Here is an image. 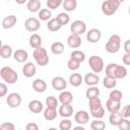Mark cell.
I'll return each mask as SVG.
<instances>
[{"mask_svg":"<svg viewBox=\"0 0 130 130\" xmlns=\"http://www.w3.org/2000/svg\"><path fill=\"white\" fill-rule=\"evenodd\" d=\"M0 75L2 79L8 84H13L18 79V75L16 71H14L11 67H8V66H4L0 69Z\"/></svg>","mask_w":130,"mask_h":130,"instance_id":"obj_1","label":"cell"},{"mask_svg":"<svg viewBox=\"0 0 130 130\" xmlns=\"http://www.w3.org/2000/svg\"><path fill=\"white\" fill-rule=\"evenodd\" d=\"M120 2L118 0H106L102 3V11L105 15H113L120 6Z\"/></svg>","mask_w":130,"mask_h":130,"instance_id":"obj_2","label":"cell"},{"mask_svg":"<svg viewBox=\"0 0 130 130\" xmlns=\"http://www.w3.org/2000/svg\"><path fill=\"white\" fill-rule=\"evenodd\" d=\"M32 56H34L36 62L38 63V65H40V66H46L49 63V57H48L47 51H46V49H44L42 47L35 49Z\"/></svg>","mask_w":130,"mask_h":130,"instance_id":"obj_3","label":"cell"},{"mask_svg":"<svg viewBox=\"0 0 130 130\" xmlns=\"http://www.w3.org/2000/svg\"><path fill=\"white\" fill-rule=\"evenodd\" d=\"M121 47V39L118 35H112L106 44V51L109 53H117Z\"/></svg>","mask_w":130,"mask_h":130,"instance_id":"obj_4","label":"cell"},{"mask_svg":"<svg viewBox=\"0 0 130 130\" xmlns=\"http://www.w3.org/2000/svg\"><path fill=\"white\" fill-rule=\"evenodd\" d=\"M88 64L94 73H100L104 69V60L100 56H91L88 59Z\"/></svg>","mask_w":130,"mask_h":130,"instance_id":"obj_5","label":"cell"},{"mask_svg":"<svg viewBox=\"0 0 130 130\" xmlns=\"http://www.w3.org/2000/svg\"><path fill=\"white\" fill-rule=\"evenodd\" d=\"M70 30L72 34L80 36L86 31V24L83 20H80V19L74 20L70 25Z\"/></svg>","mask_w":130,"mask_h":130,"instance_id":"obj_6","label":"cell"},{"mask_svg":"<svg viewBox=\"0 0 130 130\" xmlns=\"http://www.w3.org/2000/svg\"><path fill=\"white\" fill-rule=\"evenodd\" d=\"M41 26V23H40V20L36 17H28L25 21H24V27L27 31H30V32H34V31H37Z\"/></svg>","mask_w":130,"mask_h":130,"instance_id":"obj_7","label":"cell"},{"mask_svg":"<svg viewBox=\"0 0 130 130\" xmlns=\"http://www.w3.org/2000/svg\"><path fill=\"white\" fill-rule=\"evenodd\" d=\"M6 103L10 108H17L21 104V96L17 92H11L6 99Z\"/></svg>","mask_w":130,"mask_h":130,"instance_id":"obj_8","label":"cell"},{"mask_svg":"<svg viewBox=\"0 0 130 130\" xmlns=\"http://www.w3.org/2000/svg\"><path fill=\"white\" fill-rule=\"evenodd\" d=\"M101 37H102V32L98 28H91L86 32V40L91 44L98 43L101 40Z\"/></svg>","mask_w":130,"mask_h":130,"instance_id":"obj_9","label":"cell"},{"mask_svg":"<svg viewBox=\"0 0 130 130\" xmlns=\"http://www.w3.org/2000/svg\"><path fill=\"white\" fill-rule=\"evenodd\" d=\"M52 86L56 90H63L67 86L66 80L61 76H56L52 79Z\"/></svg>","mask_w":130,"mask_h":130,"instance_id":"obj_10","label":"cell"},{"mask_svg":"<svg viewBox=\"0 0 130 130\" xmlns=\"http://www.w3.org/2000/svg\"><path fill=\"white\" fill-rule=\"evenodd\" d=\"M37 72L36 65L32 62H27L22 67V73L25 77H32Z\"/></svg>","mask_w":130,"mask_h":130,"instance_id":"obj_11","label":"cell"},{"mask_svg":"<svg viewBox=\"0 0 130 130\" xmlns=\"http://www.w3.org/2000/svg\"><path fill=\"white\" fill-rule=\"evenodd\" d=\"M74 119H75V122L82 125V124H86L88 121H89V114L84 111V110H81V111H78L75 116H74Z\"/></svg>","mask_w":130,"mask_h":130,"instance_id":"obj_12","label":"cell"},{"mask_svg":"<svg viewBox=\"0 0 130 130\" xmlns=\"http://www.w3.org/2000/svg\"><path fill=\"white\" fill-rule=\"evenodd\" d=\"M73 114V107L71 104H62L59 108V115L63 118H68Z\"/></svg>","mask_w":130,"mask_h":130,"instance_id":"obj_13","label":"cell"},{"mask_svg":"<svg viewBox=\"0 0 130 130\" xmlns=\"http://www.w3.org/2000/svg\"><path fill=\"white\" fill-rule=\"evenodd\" d=\"M17 22V18L15 15L11 14V15H8V16H5L3 19H2V26L3 28L5 29H8V28H11L13 27Z\"/></svg>","mask_w":130,"mask_h":130,"instance_id":"obj_14","label":"cell"},{"mask_svg":"<svg viewBox=\"0 0 130 130\" xmlns=\"http://www.w3.org/2000/svg\"><path fill=\"white\" fill-rule=\"evenodd\" d=\"M67 44L70 48L76 49L81 45V38L79 35H75V34H71L68 39H67Z\"/></svg>","mask_w":130,"mask_h":130,"instance_id":"obj_15","label":"cell"},{"mask_svg":"<svg viewBox=\"0 0 130 130\" xmlns=\"http://www.w3.org/2000/svg\"><path fill=\"white\" fill-rule=\"evenodd\" d=\"M106 107L110 113L119 112V110L121 109V102L120 101H114V100L109 98V100L106 103Z\"/></svg>","mask_w":130,"mask_h":130,"instance_id":"obj_16","label":"cell"},{"mask_svg":"<svg viewBox=\"0 0 130 130\" xmlns=\"http://www.w3.org/2000/svg\"><path fill=\"white\" fill-rule=\"evenodd\" d=\"M43 108H44V106H43L42 102L39 101V100H32V101H30L29 104H28V110H29L31 113H34V114H39V113H41V112L43 111Z\"/></svg>","mask_w":130,"mask_h":130,"instance_id":"obj_17","label":"cell"},{"mask_svg":"<svg viewBox=\"0 0 130 130\" xmlns=\"http://www.w3.org/2000/svg\"><path fill=\"white\" fill-rule=\"evenodd\" d=\"M32 88L37 92H44L47 89V83H46V81L44 79L37 78L32 82Z\"/></svg>","mask_w":130,"mask_h":130,"instance_id":"obj_18","label":"cell"},{"mask_svg":"<svg viewBox=\"0 0 130 130\" xmlns=\"http://www.w3.org/2000/svg\"><path fill=\"white\" fill-rule=\"evenodd\" d=\"M100 81V77L93 72V73H87L84 76V82L88 85V86H93L96 85Z\"/></svg>","mask_w":130,"mask_h":130,"instance_id":"obj_19","label":"cell"},{"mask_svg":"<svg viewBox=\"0 0 130 130\" xmlns=\"http://www.w3.org/2000/svg\"><path fill=\"white\" fill-rule=\"evenodd\" d=\"M14 59L15 61H17L18 63H23L27 60L28 58V54L25 50H22V49H18L14 52Z\"/></svg>","mask_w":130,"mask_h":130,"instance_id":"obj_20","label":"cell"},{"mask_svg":"<svg viewBox=\"0 0 130 130\" xmlns=\"http://www.w3.org/2000/svg\"><path fill=\"white\" fill-rule=\"evenodd\" d=\"M61 26H62V24H61V22L58 20L57 17L50 19V20L48 21V23H47V27H48V29L51 30V31H58V30L61 28Z\"/></svg>","mask_w":130,"mask_h":130,"instance_id":"obj_21","label":"cell"},{"mask_svg":"<svg viewBox=\"0 0 130 130\" xmlns=\"http://www.w3.org/2000/svg\"><path fill=\"white\" fill-rule=\"evenodd\" d=\"M42 38L38 35V34H32L30 37H29V46L34 49H37L39 47L42 46Z\"/></svg>","mask_w":130,"mask_h":130,"instance_id":"obj_22","label":"cell"},{"mask_svg":"<svg viewBox=\"0 0 130 130\" xmlns=\"http://www.w3.org/2000/svg\"><path fill=\"white\" fill-rule=\"evenodd\" d=\"M127 75V69L124 67V66H121V65H116V68H115V71H114V77L116 79H122V78H125Z\"/></svg>","mask_w":130,"mask_h":130,"instance_id":"obj_23","label":"cell"},{"mask_svg":"<svg viewBox=\"0 0 130 130\" xmlns=\"http://www.w3.org/2000/svg\"><path fill=\"white\" fill-rule=\"evenodd\" d=\"M82 81H83V78H82L81 74H79V73H72L70 75V77H69L70 84L72 86H75V87L79 86L82 83Z\"/></svg>","mask_w":130,"mask_h":130,"instance_id":"obj_24","label":"cell"},{"mask_svg":"<svg viewBox=\"0 0 130 130\" xmlns=\"http://www.w3.org/2000/svg\"><path fill=\"white\" fill-rule=\"evenodd\" d=\"M123 116L121 114V112H115V113H111L110 117H109V121L111 123V125L113 126H118L120 124V122L122 121Z\"/></svg>","mask_w":130,"mask_h":130,"instance_id":"obj_25","label":"cell"},{"mask_svg":"<svg viewBox=\"0 0 130 130\" xmlns=\"http://www.w3.org/2000/svg\"><path fill=\"white\" fill-rule=\"evenodd\" d=\"M59 101L61 102V104H71L73 101V95L70 91L64 90L60 93L59 95Z\"/></svg>","mask_w":130,"mask_h":130,"instance_id":"obj_26","label":"cell"},{"mask_svg":"<svg viewBox=\"0 0 130 130\" xmlns=\"http://www.w3.org/2000/svg\"><path fill=\"white\" fill-rule=\"evenodd\" d=\"M44 117L46 120L48 121H52L54 120L56 117H57V111H56V108H50V107H47L46 110L44 111Z\"/></svg>","mask_w":130,"mask_h":130,"instance_id":"obj_27","label":"cell"},{"mask_svg":"<svg viewBox=\"0 0 130 130\" xmlns=\"http://www.w3.org/2000/svg\"><path fill=\"white\" fill-rule=\"evenodd\" d=\"M51 51L55 55H60L64 52V45L61 42H55L51 45Z\"/></svg>","mask_w":130,"mask_h":130,"instance_id":"obj_28","label":"cell"},{"mask_svg":"<svg viewBox=\"0 0 130 130\" xmlns=\"http://www.w3.org/2000/svg\"><path fill=\"white\" fill-rule=\"evenodd\" d=\"M12 55V48L9 45H2L0 48V56L4 59L10 58Z\"/></svg>","mask_w":130,"mask_h":130,"instance_id":"obj_29","label":"cell"},{"mask_svg":"<svg viewBox=\"0 0 130 130\" xmlns=\"http://www.w3.org/2000/svg\"><path fill=\"white\" fill-rule=\"evenodd\" d=\"M85 95H86V98L88 100L93 99V98H99V95H100V88L96 87L95 85L89 86V88L85 92Z\"/></svg>","mask_w":130,"mask_h":130,"instance_id":"obj_30","label":"cell"},{"mask_svg":"<svg viewBox=\"0 0 130 130\" xmlns=\"http://www.w3.org/2000/svg\"><path fill=\"white\" fill-rule=\"evenodd\" d=\"M26 7L30 12H37L41 9V1L40 0H29L27 2Z\"/></svg>","mask_w":130,"mask_h":130,"instance_id":"obj_31","label":"cell"},{"mask_svg":"<svg viewBox=\"0 0 130 130\" xmlns=\"http://www.w3.org/2000/svg\"><path fill=\"white\" fill-rule=\"evenodd\" d=\"M62 5L66 11H73L76 9L77 1L76 0H63Z\"/></svg>","mask_w":130,"mask_h":130,"instance_id":"obj_32","label":"cell"},{"mask_svg":"<svg viewBox=\"0 0 130 130\" xmlns=\"http://www.w3.org/2000/svg\"><path fill=\"white\" fill-rule=\"evenodd\" d=\"M103 84L106 88H114L117 85V79L107 75L103 80Z\"/></svg>","mask_w":130,"mask_h":130,"instance_id":"obj_33","label":"cell"},{"mask_svg":"<svg viewBox=\"0 0 130 130\" xmlns=\"http://www.w3.org/2000/svg\"><path fill=\"white\" fill-rule=\"evenodd\" d=\"M70 58L71 59H74L78 62H83L85 60V54L82 52V51H79V50H75L73 51L71 54H70Z\"/></svg>","mask_w":130,"mask_h":130,"instance_id":"obj_34","label":"cell"},{"mask_svg":"<svg viewBox=\"0 0 130 130\" xmlns=\"http://www.w3.org/2000/svg\"><path fill=\"white\" fill-rule=\"evenodd\" d=\"M51 16H52V12L48 8H44V9H41L39 11V18L41 20H43V21L49 20L51 18Z\"/></svg>","mask_w":130,"mask_h":130,"instance_id":"obj_35","label":"cell"},{"mask_svg":"<svg viewBox=\"0 0 130 130\" xmlns=\"http://www.w3.org/2000/svg\"><path fill=\"white\" fill-rule=\"evenodd\" d=\"M90 114H91V116H92L93 118H95V119H101V118H103L104 115H105V109H104L103 106H101V107L98 108V109L90 110Z\"/></svg>","mask_w":130,"mask_h":130,"instance_id":"obj_36","label":"cell"},{"mask_svg":"<svg viewBox=\"0 0 130 130\" xmlns=\"http://www.w3.org/2000/svg\"><path fill=\"white\" fill-rule=\"evenodd\" d=\"M90 128L92 130H104L106 128V124L102 120H94L90 124Z\"/></svg>","mask_w":130,"mask_h":130,"instance_id":"obj_37","label":"cell"},{"mask_svg":"<svg viewBox=\"0 0 130 130\" xmlns=\"http://www.w3.org/2000/svg\"><path fill=\"white\" fill-rule=\"evenodd\" d=\"M88 106H89V109L90 110L98 109V108H100L102 106V101L99 98L90 99V100H88Z\"/></svg>","mask_w":130,"mask_h":130,"instance_id":"obj_38","label":"cell"},{"mask_svg":"<svg viewBox=\"0 0 130 130\" xmlns=\"http://www.w3.org/2000/svg\"><path fill=\"white\" fill-rule=\"evenodd\" d=\"M57 18H58V20L61 22L62 25L67 24V23L69 22V20H70V16H69L67 13H65V12H61V13H59V14L57 15Z\"/></svg>","mask_w":130,"mask_h":130,"instance_id":"obj_39","label":"cell"},{"mask_svg":"<svg viewBox=\"0 0 130 130\" xmlns=\"http://www.w3.org/2000/svg\"><path fill=\"white\" fill-rule=\"evenodd\" d=\"M71 127H72L71 121H70L69 119H66V118L63 119V120L60 122V124H59V128H60L61 130H70Z\"/></svg>","mask_w":130,"mask_h":130,"instance_id":"obj_40","label":"cell"},{"mask_svg":"<svg viewBox=\"0 0 130 130\" xmlns=\"http://www.w3.org/2000/svg\"><path fill=\"white\" fill-rule=\"evenodd\" d=\"M63 3V0H47V7L49 9H56Z\"/></svg>","mask_w":130,"mask_h":130,"instance_id":"obj_41","label":"cell"},{"mask_svg":"<svg viewBox=\"0 0 130 130\" xmlns=\"http://www.w3.org/2000/svg\"><path fill=\"white\" fill-rule=\"evenodd\" d=\"M46 105H47V107H50V108H57L58 101L55 96L51 95V96H48L46 99Z\"/></svg>","mask_w":130,"mask_h":130,"instance_id":"obj_42","label":"cell"},{"mask_svg":"<svg viewBox=\"0 0 130 130\" xmlns=\"http://www.w3.org/2000/svg\"><path fill=\"white\" fill-rule=\"evenodd\" d=\"M109 96H110V99H112V100H114V101H120V102H121L123 94H122V92H121L120 90L114 89V90H112V91L110 92V95H109Z\"/></svg>","mask_w":130,"mask_h":130,"instance_id":"obj_43","label":"cell"},{"mask_svg":"<svg viewBox=\"0 0 130 130\" xmlns=\"http://www.w3.org/2000/svg\"><path fill=\"white\" fill-rule=\"evenodd\" d=\"M67 66H68V68L70 69V70H77L78 68H79V66H80V62H78V61H76V60H74V59H69V61L67 62Z\"/></svg>","mask_w":130,"mask_h":130,"instance_id":"obj_44","label":"cell"},{"mask_svg":"<svg viewBox=\"0 0 130 130\" xmlns=\"http://www.w3.org/2000/svg\"><path fill=\"white\" fill-rule=\"evenodd\" d=\"M118 127L120 130H130V121L127 120V118H123Z\"/></svg>","mask_w":130,"mask_h":130,"instance_id":"obj_45","label":"cell"},{"mask_svg":"<svg viewBox=\"0 0 130 130\" xmlns=\"http://www.w3.org/2000/svg\"><path fill=\"white\" fill-rule=\"evenodd\" d=\"M116 63H110L107 67H106V74L108 76H111V77H114V71H115V68H116ZM115 78V77H114Z\"/></svg>","mask_w":130,"mask_h":130,"instance_id":"obj_46","label":"cell"},{"mask_svg":"<svg viewBox=\"0 0 130 130\" xmlns=\"http://www.w3.org/2000/svg\"><path fill=\"white\" fill-rule=\"evenodd\" d=\"M15 126L11 122H5L0 125V130H14Z\"/></svg>","mask_w":130,"mask_h":130,"instance_id":"obj_47","label":"cell"},{"mask_svg":"<svg viewBox=\"0 0 130 130\" xmlns=\"http://www.w3.org/2000/svg\"><path fill=\"white\" fill-rule=\"evenodd\" d=\"M121 114L123 118H129L130 117V105H126L125 107H123Z\"/></svg>","mask_w":130,"mask_h":130,"instance_id":"obj_48","label":"cell"},{"mask_svg":"<svg viewBox=\"0 0 130 130\" xmlns=\"http://www.w3.org/2000/svg\"><path fill=\"white\" fill-rule=\"evenodd\" d=\"M6 93H7V86H6L5 83L1 82V83H0V96L2 98V96H4Z\"/></svg>","mask_w":130,"mask_h":130,"instance_id":"obj_49","label":"cell"},{"mask_svg":"<svg viewBox=\"0 0 130 130\" xmlns=\"http://www.w3.org/2000/svg\"><path fill=\"white\" fill-rule=\"evenodd\" d=\"M122 60L125 65H130V53H125Z\"/></svg>","mask_w":130,"mask_h":130,"instance_id":"obj_50","label":"cell"},{"mask_svg":"<svg viewBox=\"0 0 130 130\" xmlns=\"http://www.w3.org/2000/svg\"><path fill=\"white\" fill-rule=\"evenodd\" d=\"M25 129H26V130H38V129H39V127H38V125H37L36 123L30 122V123H28V124L26 125Z\"/></svg>","mask_w":130,"mask_h":130,"instance_id":"obj_51","label":"cell"},{"mask_svg":"<svg viewBox=\"0 0 130 130\" xmlns=\"http://www.w3.org/2000/svg\"><path fill=\"white\" fill-rule=\"evenodd\" d=\"M124 50L126 53H130V40H127L124 43Z\"/></svg>","mask_w":130,"mask_h":130,"instance_id":"obj_52","label":"cell"},{"mask_svg":"<svg viewBox=\"0 0 130 130\" xmlns=\"http://www.w3.org/2000/svg\"><path fill=\"white\" fill-rule=\"evenodd\" d=\"M73 129H74V130H84V127H82V126H77V127H74Z\"/></svg>","mask_w":130,"mask_h":130,"instance_id":"obj_53","label":"cell"},{"mask_svg":"<svg viewBox=\"0 0 130 130\" xmlns=\"http://www.w3.org/2000/svg\"><path fill=\"white\" fill-rule=\"evenodd\" d=\"M15 1H16V3H17V4H23L26 0H15Z\"/></svg>","mask_w":130,"mask_h":130,"instance_id":"obj_54","label":"cell"},{"mask_svg":"<svg viewBox=\"0 0 130 130\" xmlns=\"http://www.w3.org/2000/svg\"><path fill=\"white\" fill-rule=\"evenodd\" d=\"M118 1H119V2H120V3H122V2H124V1H125V0H118Z\"/></svg>","mask_w":130,"mask_h":130,"instance_id":"obj_55","label":"cell"},{"mask_svg":"<svg viewBox=\"0 0 130 130\" xmlns=\"http://www.w3.org/2000/svg\"><path fill=\"white\" fill-rule=\"evenodd\" d=\"M128 12H129V14H130V6H129V9H128Z\"/></svg>","mask_w":130,"mask_h":130,"instance_id":"obj_56","label":"cell"},{"mask_svg":"<svg viewBox=\"0 0 130 130\" xmlns=\"http://www.w3.org/2000/svg\"><path fill=\"white\" fill-rule=\"evenodd\" d=\"M6 1H9V0H6Z\"/></svg>","mask_w":130,"mask_h":130,"instance_id":"obj_57","label":"cell"}]
</instances>
